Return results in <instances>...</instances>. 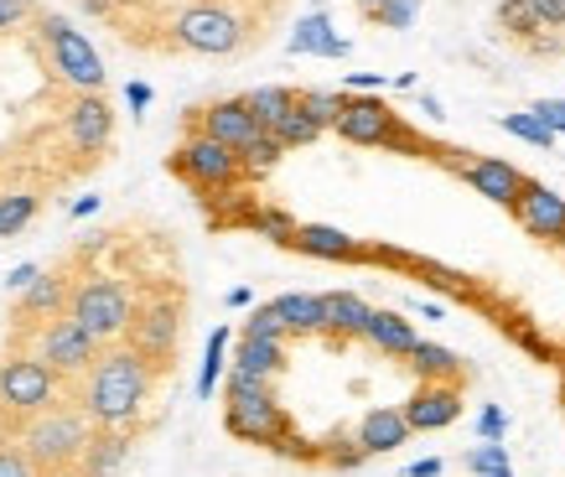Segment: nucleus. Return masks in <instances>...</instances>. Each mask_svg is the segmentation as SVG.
I'll list each match as a JSON object with an SVG mask.
<instances>
[{
    "mask_svg": "<svg viewBox=\"0 0 565 477\" xmlns=\"http://www.w3.org/2000/svg\"><path fill=\"white\" fill-rule=\"evenodd\" d=\"M151 379H156V363H146L136 348H109V353L94 363L88 390L78 405L94 415L99 431H125L140 415V405H146Z\"/></svg>",
    "mask_w": 565,
    "mask_h": 477,
    "instance_id": "f257e3e1",
    "label": "nucleus"
},
{
    "mask_svg": "<svg viewBox=\"0 0 565 477\" xmlns=\"http://www.w3.org/2000/svg\"><path fill=\"white\" fill-rule=\"evenodd\" d=\"M88 442H94V415L84 405H47L21 426V452L47 477H78Z\"/></svg>",
    "mask_w": 565,
    "mask_h": 477,
    "instance_id": "f03ea898",
    "label": "nucleus"
},
{
    "mask_svg": "<svg viewBox=\"0 0 565 477\" xmlns=\"http://www.w3.org/2000/svg\"><path fill=\"white\" fill-rule=\"evenodd\" d=\"M223 426H228L234 442L270 446V452L280 446L286 431H296L286 405L275 400L270 379L249 374V369H228V374H223Z\"/></svg>",
    "mask_w": 565,
    "mask_h": 477,
    "instance_id": "7ed1b4c3",
    "label": "nucleus"
},
{
    "mask_svg": "<svg viewBox=\"0 0 565 477\" xmlns=\"http://www.w3.org/2000/svg\"><path fill=\"white\" fill-rule=\"evenodd\" d=\"M338 136L348 140V146H379V151H405V156H436L426 146V140L415 136L405 119L394 115L384 99H374V94H359V99L343 104V115H338V125H332Z\"/></svg>",
    "mask_w": 565,
    "mask_h": 477,
    "instance_id": "20e7f679",
    "label": "nucleus"
},
{
    "mask_svg": "<svg viewBox=\"0 0 565 477\" xmlns=\"http://www.w3.org/2000/svg\"><path fill=\"white\" fill-rule=\"evenodd\" d=\"M68 317H78V322H84L99 342H115V338H125V332H130V322H136V301H130L125 280H109V275H99V280L73 286Z\"/></svg>",
    "mask_w": 565,
    "mask_h": 477,
    "instance_id": "39448f33",
    "label": "nucleus"
},
{
    "mask_svg": "<svg viewBox=\"0 0 565 477\" xmlns=\"http://www.w3.org/2000/svg\"><path fill=\"white\" fill-rule=\"evenodd\" d=\"M172 171L182 182H192L198 192H228L244 177V161L234 146H223V140L198 130V136H188L172 151Z\"/></svg>",
    "mask_w": 565,
    "mask_h": 477,
    "instance_id": "423d86ee",
    "label": "nucleus"
},
{
    "mask_svg": "<svg viewBox=\"0 0 565 477\" xmlns=\"http://www.w3.org/2000/svg\"><path fill=\"white\" fill-rule=\"evenodd\" d=\"M57 369L42 363L36 353H17L0 363V410L11 415H42L47 405H57Z\"/></svg>",
    "mask_w": 565,
    "mask_h": 477,
    "instance_id": "0eeeda50",
    "label": "nucleus"
},
{
    "mask_svg": "<svg viewBox=\"0 0 565 477\" xmlns=\"http://www.w3.org/2000/svg\"><path fill=\"white\" fill-rule=\"evenodd\" d=\"M42 36H47L57 73H63L73 88H84V94H99V88H104V63H99V52L88 47V36L73 32V21L57 17V11H47V17H42Z\"/></svg>",
    "mask_w": 565,
    "mask_h": 477,
    "instance_id": "6e6552de",
    "label": "nucleus"
},
{
    "mask_svg": "<svg viewBox=\"0 0 565 477\" xmlns=\"http://www.w3.org/2000/svg\"><path fill=\"white\" fill-rule=\"evenodd\" d=\"M36 358L52 363L57 374H88V369L104 358V342L94 338L78 317H57L52 327H42V338H36Z\"/></svg>",
    "mask_w": 565,
    "mask_h": 477,
    "instance_id": "1a4fd4ad",
    "label": "nucleus"
},
{
    "mask_svg": "<svg viewBox=\"0 0 565 477\" xmlns=\"http://www.w3.org/2000/svg\"><path fill=\"white\" fill-rule=\"evenodd\" d=\"M130 348H136L146 363H172L177 358V338H182V307H177L172 296H156L146 307H136V322H130Z\"/></svg>",
    "mask_w": 565,
    "mask_h": 477,
    "instance_id": "9d476101",
    "label": "nucleus"
},
{
    "mask_svg": "<svg viewBox=\"0 0 565 477\" xmlns=\"http://www.w3.org/2000/svg\"><path fill=\"white\" fill-rule=\"evenodd\" d=\"M177 42L188 52H203V57H228L244 42V26L223 6H192L177 17Z\"/></svg>",
    "mask_w": 565,
    "mask_h": 477,
    "instance_id": "9b49d317",
    "label": "nucleus"
},
{
    "mask_svg": "<svg viewBox=\"0 0 565 477\" xmlns=\"http://www.w3.org/2000/svg\"><path fill=\"white\" fill-rule=\"evenodd\" d=\"M451 167H457V177H462L478 198H488V203H498V208H514L519 192L530 188V177H524L514 161H503V156H467V151H457Z\"/></svg>",
    "mask_w": 565,
    "mask_h": 477,
    "instance_id": "f8f14e48",
    "label": "nucleus"
},
{
    "mask_svg": "<svg viewBox=\"0 0 565 477\" xmlns=\"http://www.w3.org/2000/svg\"><path fill=\"white\" fill-rule=\"evenodd\" d=\"M509 213H514L519 229L530 239H540V244H561L565 239V198L555 188H545V182H534V177Z\"/></svg>",
    "mask_w": 565,
    "mask_h": 477,
    "instance_id": "ddd939ff",
    "label": "nucleus"
},
{
    "mask_svg": "<svg viewBox=\"0 0 565 477\" xmlns=\"http://www.w3.org/2000/svg\"><path fill=\"white\" fill-rule=\"evenodd\" d=\"M198 130L223 140V146H234V151H244V146H255L265 136V125H259L255 109L244 99H218V104H207V109H198Z\"/></svg>",
    "mask_w": 565,
    "mask_h": 477,
    "instance_id": "4468645a",
    "label": "nucleus"
},
{
    "mask_svg": "<svg viewBox=\"0 0 565 477\" xmlns=\"http://www.w3.org/2000/svg\"><path fill=\"white\" fill-rule=\"evenodd\" d=\"M462 415V384H415V394L405 400V421L411 431H446Z\"/></svg>",
    "mask_w": 565,
    "mask_h": 477,
    "instance_id": "2eb2a0df",
    "label": "nucleus"
},
{
    "mask_svg": "<svg viewBox=\"0 0 565 477\" xmlns=\"http://www.w3.org/2000/svg\"><path fill=\"white\" fill-rule=\"evenodd\" d=\"M296 255H311V259H327V265H353V259H369V250H363L353 234H343V229H332V223H301L296 229Z\"/></svg>",
    "mask_w": 565,
    "mask_h": 477,
    "instance_id": "dca6fc26",
    "label": "nucleus"
},
{
    "mask_svg": "<svg viewBox=\"0 0 565 477\" xmlns=\"http://www.w3.org/2000/svg\"><path fill=\"white\" fill-rule=\"evenodd\" d=\"M353 436L363 442L369 457H384V452H399L415 431H411V421H405V405H374V410H363V421Z\"/></svg>",
    "mask_w": 565,
    "mask_h": 477,
    "instance_id": "f3484780",
    "label": "nucleus"
},
{
    "mask_svg": "<svg viewBox=\"0 0 565 477\" xmlns=\"http://www.w3.org/2000/svg\"><path fill=\"white\" fill-rule=\"evenodd\" d=\"M286 47L296 52V57H348L353 52V42L348 36H338V26H332V17L327 11H307V17L296 21V32Z\"/></svg>",
    "mask_w": 565,
    "mask_h": 477,
    "instance_id": "a211bd4d",
    "label": "nucleus"
},
{
    "mask_svg": "<svg viewBox=\"0 0 565 477\" xmlns=\"http://www.w3.org/2000/svg\"><path fill=\"white\" fill-rule=\"evenodd\" d=\"M68 136L78 151H104L109 136H115V115H109V104L99 94H84V99H73L68 109Z\"/></svg>",
    "mask_w": 565,
    "mask_h": 477,
    "instance_id": "6ab92c4d",
    "label": "nucleus"
},
{
    "mask_svg": "<svg viewBox=\"0 0 565 477\" xmlns=\"http://www.w3.org/2000/svg\"><path fill=\"white\" fill-rule=\"evenodd\" d=\"M322 307H327V332H332L338 342H343V338H363V332H369L374 307H369L363 296H353V290H327Z\"/></svg>",
    "mask_w": 565,
    "mask_h": 477,
    "instance_id": "aec40b11",
    "label": "nucleus"
},
{
    "mask_svg": "<svg viewBox=\"0 0 565 477\" xmlns=\"http://www.w3.org/2000/svg\"><path fill=\"white\" fill-rule=\"evenodd\" d=\"M270 307L280 311V322L291 327V338L327 332V307H322V296H311V290H286V296H275Z\"/></svg>",
    "mask_w": 565,
    "mask_h": 477,
    "instance_id": "412c9836",
    "label": "nucleus"
},
{
    "mask_svg": "<svg viewBox=\"0 0 565 477\" xmlns=\"http://www.w3.org/2000/svg\"><path fill=\"white\" fill-rule=\"evenodd\" d=\"M411 369L415 379H426V384H462L467 379V363L451 348H441V342H415V353H411Z\"/></svg>",
    "mask_w": 565,
    "mask_h": 477,
    "instance_id": "4be33fe9",
    "label": "nucleus"
},
{
    "mask_svg": "<svg viewBox=\"0 0 565 477\" xmlns=\"http://www.w3.org/2000/svg\"><path fill=\"white\" fill-rule=\"evenodd\" d=\"M130 457V436L125 431H94L84 462H78V477H115Z\"/></svg>",
    "mask_w": 565,
    "mask_h": 477,
    "instance_id": "5701e85b",
    "label": "nucleus"
},
{
    "mask_svg": "<svg viewBox=\"0 0 565 477\" xmlns=\"http://www.w3.org/2000/svg\"><path fill=\"white\" fill-rule=\"evenodd\" d=\"M363 338L374 342V348H379L384 358H411V353H415V342H420V332H415V327L405 322L399 311H374V317H369V332H363Z\"/></svg>",
    "mask_w": 565,
    "mask_h": 477,
    "instance_id": "b1692460",
    "label": "nucleus"
},
{
    "mask_svg": "<svg viewBox=\"0 0 565 477\" xmlns=\"http://www.w3.org/2000/svg\"><path fill=\"white\" fill-rule=\"evenodd\" d=\"M228 369H249L259 379H275L286 369V342H270V338H239V353Z\"/></svg>",
    "mask_w": 565,
    "mask_h": 477,
    "instance_id": "393cba45",
    "label": "nucleus"
},
{
    "mask_svg": "<svg viewBox=\"0 0 565 477\" xmlns=\"http://www.w3.org/2000/svg\"><path fill=\"white\" fill-rule=\"evenodd\" d=\"M73 301V290L57 280V275H42L32 290H21V301H17V317L21 322H32V317H52V311H63Z\"/></svg>",
    "mask_w": 565,
    "mask_h": 477,
    "instance_id": "a878e982",
    "label": "nucleus"
},
{
    "mask_svg": "<svg viewBox=\"0 0 565 477\" xmlns=\"http://www.w3.org/2000/svg\"><path fill=\"white\" fill-rule=\"evenodd\" d=\"M244 104L255 109V119L265 125V130H275V125H280V119L301 104V94H296V88H280V84H265V88H249V94H244Z\"/></svg>",
    "mask_w": 565,
    "mask_h": 477,
    "instance_id": "bb28decb",
    "label": "nucleus"
},
{
    "mask_svg": "<svg viewBox=\"0 0 565 477\" xmlns=\"http://www.w3.org/2000/svg\"><path fill=\"white\" fill-rule=\"evenodd\" d=\"M498 130H503V136H514V140H524V146H540V151H550V146H555V130H550V125L534 115V109L498 115Z\"/></svg>",
    "mask_w": 565,
    "mask_h": 477,
    "instance_id": "cd10ccee",
    "label": "nucleus"
},
{
    "mask_svg": "<svg viewBox=\"0 0 565 477\" xmlns=\"http://www.w3.org/2000/svg\"><path fill=\"white\" fill-rule=\"evenodd\" d=\"M244 223H249L255 234H265L270 244H286V250L296 244V229H301V223H296L291 213H280V208H249V213H244Z\"/></svg>",
    "mask_w": 565,
    "mask_h": 477,
    "instance_id": "c85d7f7f",
    "label": "nucleus"
},
{
    "mask_svg": "<svg viewBox=\"0 0 565 477\" xmlns=\"http://www.w3.org/2000/svg\"><path fill=\"white\" fill-rule=\"evenodd\" d=\"M223 348H228V327H213V338H207L203 348V374H198V400H213V390H218V379H223Z\"/></svg>",
    "mask_w": 565,
    "mask_h": 477,
    "instance_id": "c756f323",
    "label": "nucleus"
},
{
    "mask_svg": "<svg viewBox=\"0 0 565 477\" xmlns=\"http://www.w3.org/2000/svg\"><path fill=\"white\" fill-rule=\"evenodd\" d=\"M498 26L509 36H524V42L545 32V21H540V11H534L530 0H503V6H498Z\"/></svg>",
    "mask_w": 565,
    "mask_h": 477,
    "instance_id": "7c9ffc66",
    "label": "nucleus"
},
{
    "mask_svg": "<svg viewBox=\"0 0 565 477\" xmlns=\"http://www.w3.org/2000/svg\"><path fill=\"white\" fill-rule=\"evenodd\" d=\"M467 473L472 477H514V462H509V452H503V442H482L467 452Z\"/></svg>",
    "mask_w": 565,
    "mask_h": 477,
    "instance_id": "2f4dec72",
    "label": "nucleus"
},
{
    "mask_svg": "<svg viewBox=\"0 0 565 477\" xmlns=\"http://www.w3.org/2000/svg\"><path fill=\"white\" fill-rule=\"evenodd\" d=\"M270 136L280 140V146H286V151H296V146H311V140L322 136V125H317V119H311L307 109H301V104H296L291 115H286V119H280V125H275V130H270Z\"/></svg>",
    "mask_w": 565,
    "mask_h": 477,
    "instance_id": "473e14b6",
    "label": "nucleus"
},
{
    "mask_svg": "<svg viewBox=\"0 0 565 477\" xmlns=\"http://www.w3.org/2000/svg\"><path fill=\"white\" fill-rule=\"evenodd\" d=\"M32 219H36V192H6L0 198V239L21 234Z\"/></svg>",
    "mask_w": 565,
    "mask_h": 477,
    "instance_id": "72a5a7b5",
    "label": "nucleus"
},
{
    "mask_svg": "<svg viewBox=\"0 0 565 477\" xmlns=\"http://www.w3.org/2000/svg\"><path fill=\"white\" fill-rule=\"evenodd\" d=\"M343 104H348V94H338V88H301V109H307L322 130H332V125H338Z\"/></svg>",
    "mask_w": 565,
    "mask_h": 477,
    "instance_id": "f704fd0d",
    "label": "nucleus"
},
{
    "mask_svg": "<svg viewBox=\"0 0 565 477\" xmlns=\"http://www.w3.org/2000/svg\"><path fill=\"white\" fill-rule=\"evenodd\" d=\"M280 156H286V146L265 130V136L255 140V146H244L239 151V161H244V177H265V171H275L280 167Z\"/></svg>",
    "mask_w": 565,
    "mask_h": 477,
    "instance_id": "c9c22d12",
    "label": "nucleus"
},
{
    "mask_svg": "<svg viewBox=\"0 0 565 477\" xmlns=\"http://www.w3.org/2000/svg\"><path fill=\"white\" fill-rule=\"evenodd\" d=\"M322 462H327V467H338V473H353V467H363V462H369V452H363L359 436H332V442L322 446Z\"/></svg>",
    "mask_w": 565,
    "mask_h": 477,
    "instance_id": "e433bc0d",
    "label": "nucleus"
},
{
    "mask_svg": "<svg viewBox=\"0 0 565 477\" xmlns=\"http://www.w3.org/2000/svg\"><path fill=\"white\" fill-rule=\"evenodd\" d=\"M244 338H270V342H286L291 338V327L280 322V311L265 301V307L249 311V322H244Z\"/></svg>",
    "mask_w": 565,
    "mask_h": 477,
    "instance_id": "4c0bfd02",
    "label": "nucleus"
},
{
    "mask_svg": "<svg viewBox=\"0 0 565 477\" xmlns=\"http://www.w3.org/2000/svg\"><path fill=\"white\" fill-rule=\"evenodd\" d=\"M415 17H420V0H390V6H384L374 21L384 26V32H411Z\"/></svg>",
    "mask_w": 565,
    "mask_h": 477,
    "instance_id": "58836bf2",
    "label": "nucleus"
},
{
    "mask_svg": "<svg viewBox=\"0 0 565 477\" xmlns=\"http://www.w3.org/2000/svg\"><path fill=\"white\" fill-rule=\"evenodd\" d=\"M503 436H509V410L482 405L478 410V442H503Z\"/></svg>",
    "mask_w": 565,
    "mask_h": 477,
    "instance_id": "ea45409f",
    "label": "nucleus"
},
{
    "mask_svg": "<svg viewBox=\"0 0 565 477\" xmlns=\"http://www.w3.org/2000/svg\"><path fill=\"white\" fill-rule=\"evenodd\" d=\"M0 477H42L21 446H0Z\"/></svg>",
    "mask_w": 565,
    "mask_h": 477,
    "instance_id": "a19ab883",
    "label": "nucleus"
},
{
    "mask_svg": "<svg viewBox=\"0 0 565 477\" xmlns=\"http://www.w3.org/2000/svg\"><path fill=\"white\" fill-rule=\"evenodd\" d=\"M530 109H534L540 119H545V125L555 130V136H565V99H534Z\"/></svg>",
    "mask_w": 565,
    "mask_h": 477,
    "instance_id": "79ce46f5",
    "label": "nucleus"
},
{
    "mask_svg": "<svg viewBox=\"0 0 565 477\" xmlns=\"http://www.w3.org/2000/svg\"><path fill=\"white\" fill-rule=\"evenodd\" d=\"M530 6L540 11L545 32H561V26H565V0H530Z\"/></svg>",
    "mask_w": 565,
    "mask_h": 477,
    "instance_id": "37998d69",
    "label": "nucleus"
},
{
    "mask_svg": "<svg viewBox=\"0 0 565 477\" xmlns=\"http://www.w3.org/2000/svg\"><path fill=\"white\" fill-rule=\"evenodd\" d=\"M36 280H42V271H36V265H17V271L6 275V290H11V296H21V290H32Z\"/></svg>",
    "mask_w": 565,
    "mask_h": 477,
    "instance_id": "c03bdc74",
    "label": "nucleus"
},
{
    "mask_svg": "<svg viewBox=\"0 0 565 477\" xmlns=\"http://www.w3.org/2000/svg\"><path fill=\"white\" fill-rule=\"evenodd\" d=\"M151 99H156L151 84H140V78H136V84H125V104H130L136 115H140V109H151Z\"/></svg>",
    "mask_w": 565,
    "mask_h": 477,
    "instance_id": "a18cd8bd",
    "label": "nucleus"
},
{
    "mask_svg": "<svg viewBox=\"0 0 565 477\" xmlns=\"http://www.w3.org/2000/svg\"><path fill=\"white\" fill-rule=\"evenodd\" d=\"M394 84L390 73H348V88H363V94H374V88Z\"/></svg>",
    "mask_w": 565,
    "mask_h": 477,
    "instance_id": "49530a36",
    "label": "nucleus"
},
{
    "mask_svg": "<svg viewBox=\"0 0 565 477\" xmlns=\"http://www.w3.org/2000/svg\"><path fill=\"white\" fill-rule=\"evenodd\" d=\"M21 17H26V0H0V32H11Z\"/></svg>",
    "mask_w": 565,
    "mask_h": 477,
    "instance_id": "de8ad7c7",
    "label": "nucleus"
},
{
    "mask_svg": "<svg viewBox=\"0 0 565 477\" xmlns=\"http://www.w3.org/2000/svg\"><path fill=\"white\" fill-rule=\"evenodd\" d=\"M405 477H441V462L420 457V462H411V467H405Z\"/></svg>",
    "mask_w": 565,
    "mask_h": 477,
    "instance_id": "09e8293b",
    "label": "nucleus"
},
{
    "mask_svg": "<svg viewBox=\"0 0 565 477\" xmlns=\"http://www.w3.org/2000/svg\"><path fill=\"white\" fill-rule=\"evenodd\" d=\"M88 213H99V198H94V192H88V198H78V203H73V219H88Z\"/></svg>",
    "mask_w": 565,
    "mask_h": 477,
    "instance_id": "8fccbe9b",
    "label": "nucleus"
},
{
    "mask_svg": "<svg viewBox=\"0 0 565 477\" xmlns=\"http://www.w3.org/2000/svg\"><path fill=\"white\" fill-rule=\"evenodd\" d=\"M420 115H430V119H446V115H441V99H436V94H420Z\"/></svg>",
    "mask_w": 565,
    "mask_h": 477,
    "instance_id": "3c124183",
    "label": "nucleus"
},
{
    "mask_svg": "<svg viewBox=\"0 0 565 477\" xmlns=\"http://www.w3.org/2000/svg\"><path fill=\"white\" fill-rule=\"evenodd\" d=\"M249 301H255V290H249V286H234V290H228V307H249Z\"/></svg>",
    "mask_w": 565,
    "mask_h": 477,
    "instance_id": "603ef678",
    "label": "nucleus"
},
{
    "mask_svg": "<svg viewBox=\"0 0 565 477\" xmlns=\"http://www.w3.org/2000/svg\"><path fill=\"white\" fill-rule=\"evenodd\" d=\"M78 6H84L88 17H109V0H78Z\"/></svg>",
    "mask_w": 565,
    "mask_h": 477,
    "instance_id": "864d4df0",
    "label": "nucleus"
},
{
    "mask_svg": "<svg viewBox=\"0 0 565 477\" xmlns=\"http://www.w3.org/2000/svg\"><path fill=\"white\" fill-rule=\"evenodd\" d=\"M359 6H363V17L374 21V17H379V11H384V6H390V0H359Z\"/></svg>",
    "mask_w": 565,
    "mask_h": 477,
    "instance_id": "5fc2aeb1",
    "label": "nucleus"
},
{
    "mask_svg": "<svg viewBox=\"0 0 565 477\" xmlns=\"http://www.w3.org/2000/svg\"><path fill=\"white\" fill-rule=\"evenodd\" d=\"M561 405H565V369H561Z\"/></svg>",
    "mask_w": 565,
    "mask_h": 477,
    "instance_id": "6e6d98bb",
    "label": "nucleus"
},
{
    "mask_svg": "<svg viewBox=\"0 0 565 477\" xmlns=\"http://www.w3.org/2000/svg\"><path fill=\"white\" fill-rule=\"evenodd\" d=\"M555 250H561V265H565V239H561V244H555Z\"/></svg>",
    "mask_w": 565,
    "mask_h": 477,
    "instance_id": "4d7b16f0",
    "label": "nucleus"
}]
</instances>
